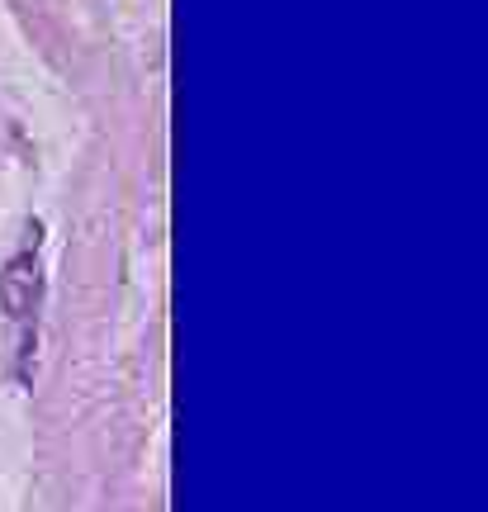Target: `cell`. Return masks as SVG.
<instances>
[{"mask_svg":"<svg viewBox=\"0 0 488 512\" xmlns=\"http://www.w3.org/2000/svg\"><path fill=\"white\" fill-rule=\"evenodd\" d=\"M38 285H43L38 256L34 252L10 256V261L0 266V309L10 313V318H29L38 304Z\"/></svg>","mask_w":488,"mask_h":512,"instance_id":"6da1fadb","label":"cell"}]
</instances>
